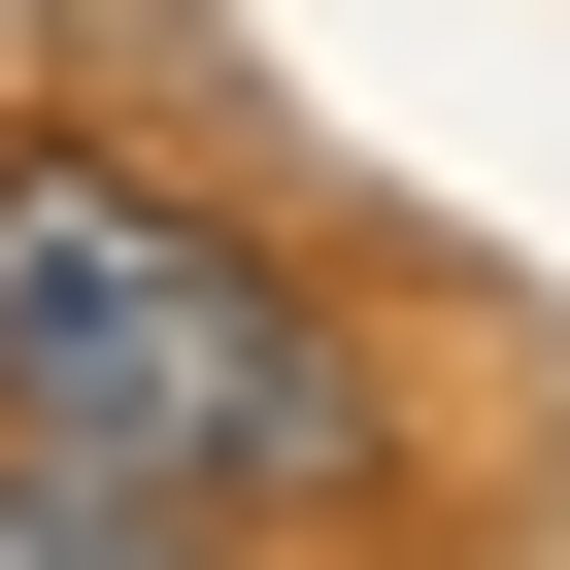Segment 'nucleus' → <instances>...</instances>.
<instances>
[{
  "instance_id": "2",
  "label": "nucleus",
  "mask_w": 570,
  "mask_h": 570,
  "mask_svg": "<svg viewBox=\"0 0 570 570\" xmlns=\"http://www.w3.org/2000/svg\"><path fill=\"white\" fill-rule=\"evenodd\" d=\"M0 570H202V503H135V470H35V436H0Z\"/></svg>"
},
{
  "instance_id": "1",
  "label": "nucleus",
  "mask_w": 570,
  "mask_h": 570,
  "mask_svg": "<svg viewBox=\"0 0 570 570\" xmlns=\"http://www.w3.org/2000/svg\"><path fill=\"white\" fill-rule=\"evenodd\" d=\"M0 436L135 503H370V370L303 268H235L135 168H0Z\"/></svg>"
}]
</instances>
